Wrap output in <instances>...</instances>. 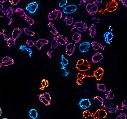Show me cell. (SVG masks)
<instances>
[{"mask_svg":"<svg viewBox=\"0 0 127 119\" xmlns=\"http://www.w3.org/2000/svg\"><path fill=\"white\" fill-rule=\"evenodd\" d=\"M61 67V75L63 76L67 77L69 74V72L67 70L66 67L62 64V62H60Z\"/></svg>","mask_w":127,"mask_h":119,"instance_id":"obj_26","label":"cell"},{"mask_svg":"<svg viewBox=\"0 0 127 119\" xmlns=\"http://www.w3.org/2000/svg\"><path fill=\"white\" fill-rule=\"evenodd\" d=\"M90 0H80L79 1V3L78 5V6H86L87 4H88V2Z\"/></svg>","mask_w":127,"mask_h":119,"instance_id":"obj_45","label":"cell"},{"mask_svg":"<svg viewBox=\"0 0 127 119\" xmlns=\"http://www.w3.org/2000/svg\"><path fill=\"white\" fill-rule=\"evenodd\" d=\"M38 3L36 1H33L29 3L26 7V9L28 11L29 13L33 14L36 12L38 8Z\"/></svg>","mask_w":127,"mask_h":119,"instance_id":"obj_8","label":"cell"},{"mask_svg":"<svg viewBox=\"0 0 127 119\" xmlns=\"http://www.w3.org/2000/svg\"><path fill=\"white\" fill-rule=\"evenodd\" d=\"M91 20H92V21L94 23L96 24H98L99 23V19L97 18L96 17H93L92 18V19H91Z\"/></svg>","mask_w":127,"mask_h":119,"instance_id":"obj_51","label":"cell"},{"mask_svg":"<svg viewBox=\"0 0 127 119\" xmlns=\"http://www.w3.org/2000/svg\"><path fill=\"white\" fill-rule=\"evenodd\" d=\"M6 10L2 4H0V17H3L6 15Z\"/></svg>","mask_w":127,"mask_h":119,"instance_id":"obj_36","label":"cell"},{"mask_svg":"<svg viewBox=\"0 0 127 119\" xmlns=\"http://www.w3.org/2000/svg\"><path fill=\"white\" fill-rule=\"evenodd\" d=\"M96 87L97 90L99 91H102L104 92L106 91V87L104 84L97 83Z\"/></svg>","mask_w":127,"mask_h":119,"instance_id":"obj_34","label":"cell"},{"mask_svg":"<svg viewBox=\"0 0 127 119\" xmlns=\"http://www.w3.org/2000/svg\"><path fill=\"white\" fill-rule=\"evenodd\" d=\"M14 9L12 7H9L6 12V16L8 18H11V17L14 14Z\"/></svg>","mask_w":127,"mask_h":119,"instance_id":"obj_31","label":"cell"},{"mask_svg":"<svg viewBox=\"0 0 127 119\" xmlns=\"http://www.w3.org/2000/svg\"><path fill=\"white\" fill-rule=\"evenodd\" d=\"M93 49L95 50H97L100 49L102 50H104V47L100 43L96 42L95 41H93L91 43Z\"/></svg>","mask_w":127,"mask_h":119,"instance_id":"obj_20","label":"cell"},{"mask_svg":"<svg viewBox=\"0 0 127 119\" xmlns=\"http://www.w3.org/2000/svg\"><path fill=\"white\" fill-rule=\"evenodd\" d=\"M63 17L62 12L59 9H55L48 14V18L50 21L61 19Z\"/></svg>","mask_w":127,"mask_h":119,"instance_id":"obj_4","label":"cell"},{"mask_svg":"<svg viewBox=\"0 0 127 119\" xmlns=\"http://www.w3.org/2000/svg\"><path fill=\"white\" fill-rule=\"evenodd\" d=\"M77 10V6L74 4H71L65 6L63 9V12L65 14H69L74 13Z\"/></svg>","mask_w":127,"mask_h":119,"instance_id":"obj_11","label":"cell"},{"mask_svg":"<svg viewBox=\"0 0 127 119\" xmlns=\"http://www.w3.org/2000/svg\"><path fill=\"white\" fill-rule=\"evenodd\" d=\"M118 7V3L116 0H112L107 3L105 11L108 12H113L116 10Z\"/></svg>","mask_w":127,"mask_h":119,"instance_id":"obj_6","label":"cell"},{"mask_svg":"<svg viewBox=\"0 0 127 119\" xmlns=\"http://www.w3.org/2000/svg\"><path fill=\"white\" fill-rule=\"evenodd\" d=\"M91 65L87 59H82L77 61L76 64V68L78 70L81 72H85L90 69Z\"/></svg>","mask_w":127,"mask_h":119,"instance_id":"obj_1","label":"cell"},{"mask_svg":"<svg viewBox=\"0 0 127 119\" xmlns=\"http://www.w3.org/2000/svg\"><path fill=\"white\" fill-rule=\"evenodd\" d=\"M76 82L77 84L78 85H83V81L82 80H80V79H77Z\"/></svg>","mask_w":127,"mask_h":119,"instance_id":"obj_56","label":"cell"},{"mask_svg":"<svg viewBox=\"0 0 127 119\" xmlns=\"http://www.w3.org/2000/svg\"><path fill=\"white\" fill-rule=\"evenodd\" d=\"M103 58L102 53L100 52L96 53L92 56L91 61L93 63H98L101 61Z\"/></svg>","mask_w":127,"mask_h":119,"instance_id":"obj_16","label":"cell"},{"mask_svg":"<svg viewBox=\"0 0 127 119\" xmlns=\"http://www.w3.org/2000/svg\"><path fill=\"white\" fill-rule=\"evenodd\" d=\"M22 33V30L20 28L15 29L12 33V39L15 40L20 36Z\"/></svg>","mask_w":127,"mask_h":119,"instance_id":"obj_18","label":"cell"},{"mask_svg":"<svg viewBox=\"0 0 127 119\" xmlns=\"http://www.w3.org/2000/svg\"><path fill=\"white\" fill-rule=\"evenodd\" d=\"M5 29H2L1 31H0V35H3L4 40L5 41L7 40L9 38L7 36V35L5 34Z\"/></svg>","mask_w":127,"mask_h":119,"instance_id":"obj_41","label":"cell"},{"mask_svg":"<svg viewBox=\"0 0 127 119\" xmlns=\"http://www.w3.org/2000/svg\"><path fill=\"white\" fill-rule=\"evenodd\" d=\"M103 107L107 109L110 114H113L116 113L118 110H121L117 105L113 103H110L107 105H104Z\"/></svg>","mask_w":127,"mask_h":119,"instance_id":"obj_9","label":"cell"},{"mask_svg":"<svg viewBox=\"0 0 127 119\" xmlns=\"http://www.w3.org/2000/svg\"><path fill=\"white\" fill-rule=\"evenodd\" d=\"M76 46L75 44L72 43H69L67 44L65 48V53L69 56L72 55L75 50Z\"/></svg>","mask_w":127,"mask_h":119,"instance_id":"obj_12","label":"cell"},{"mask_svg":"<svg viewBox=\"0 0 127 119\" xmlns=\"http://www.w3.org/2000/svg\"><path fill=\"white\" fill-rule=\"evenodd\" d=\"M105 98L107 99L111 100L113 99L114 97V94L112 91L111 89H110L109 90L107 91V93H105Z\"/></svg>","mask_w":127,"mask_h":119,"instance_id":"obj_29","label":"cell"},{"mask_svg":"<svg viewBox=\"0 0 127 119\" xmlns=\"http://www.w3.org/2000/svg\"><path fill=\"white\" fill-rule=\"evenodd\" d=\"M62 62L64 66L66 67L69 64V61L66 58L64 57V55H62L61 56Z\"/></svg>","mask_w":127,"mask_h":119,"instance_id":"obj_42","label":"cell"},{"mask_svg":"<svg viewBox=\"0 0 127 119\" xmlns=\"http://www.w3.org/2000/svg\"><path fill=\"white\" fill-rule=\"evenodd\" d=\"M113 30V29H111L110 32H106L104 34L103 38L106 44H110L112 42L114 37L113 34L112 32Z\"/></svg>","mask_w":127,"mask_h":119,"instance_id":"obj_10","label":"cell"},{"mask_svg":"<svg viewBox=\"0 0 127 119\" xmlns=\"http://www.w3.org/2000/svg\"><path fill=\"white\" fill-rule=\"evenodd\" d=\"M104 73V70L102 68L99 67L95 71L94 77H95L97 81H100L102 78Z\"/></svg>","mask_w":127,"mask_h":119,"instance_id":"obj_17","label":"cell"},{"mask_svg":"<svg viewBox=\"0 0 127 119\" xmlns=\"http://www.w3.org/2000/svg\"><path fill=\"white\" fill-rule=\"evenodd\" d=\"M64 21L67 26H71L73 24V18L70 16H66L64 18Z\"/></svg>","mask_w":127,"mask_h":119,"instance_id":"obj_28","label":"cell"},{"mask_svg":"<svg viewBox=\"0 0 127 119\" xmlns=\"http://www.w3.org/2000/svg\"><path fill=\"white\" fill-rule=\"evenodd\" d=\"M26 51L29 53V55L30 57H32V49L30 47H27Z\"/></svg>","mask_w":127,"mask_h":119,"instance_id":"obj_52","label":"cell"},{"mask_svg":"<svg viewBox=\"0 0 127 119\" xmlns=\"http://www.w3.org/2000/svg\"><path fill=\"white\" fill-rule=\"evenodd\" d=\"M10 3H11V5L13 6L17 5L19 2H20V0H9Z\"/></svg>","mask_w":127,"mask_h":119,"instance_id":"obj_48","label":"cell"},{"mask_svg":"<svg viewBox=\"0 0 127 119\" xmlns=\"http://www.w3.org/2000/svg\"><path fill=\"white\" fill-rule=\"evenodd\" d=\"M27 48V47L25 45H21L19 49L22 51H24L26 50Z\"/></svg>","mask_w":127,"mask_h":119,"instance_id":"obj_54","label":"cell"},{"mask_svg":"<svg viewBox=\"0 0 127 119\" xmlns=\"http://www.w3.org/2000/svg\"><path fill=\"white\" fill-rule=\"evenodd\" d=\"M94 1L96 4H100V3H102V0H95Z\"/></svg>","mask_w":127,"mask_h":119,"instance_id":"obj_57","label":"cell"},{"mask_svg":"<svg viewBox=\"0 0 127 119\" xmlns=\"http://www.w3.org/2000/svg\"><path fill=\"white\" fill-rule=\"evenodd\" d=\"M48 26L50 32L54 36H56L59 34L58 31L54 24L52 22H49L48 24Z\"/></svg>","mask_w":127,"mask_h":119,"instance_id":"obj_21","label":"cell"},{"mask_svg":"<svg viewBox=\"0 0 127 119\" xmlns=\"http://www.w3.org/2000/svg\"><path fill=\"white\" fill-rule=\"evenodd\" d=\"M15 12L19 14V15L21 17H24L26 14L24 9L21 8H18L16 9L15 10Z\"/></svg>","mask_w":127,"mask_h":119,"instance_id":"obj_39","label":"cell"},{"mask_svg":"<svg viewBox=\"0 0 127 119\" xmlns=\"http://www.w3.org/2000/svg\"><path fill=\"white\" fill-rule=\"evenodd\" d=\"M87 25L86 23L82 21H76L74 23L71 31L73 32L75 29H76L79 32H82L87 31Z\"/></svg>","mask_w":127,"mask_h":119,"instance_id":"obj_3","label":"cell"},{"mask_svg":"<svg viewBox=\"0 0 127 119\" xmlns=\"http://www.w3.org/2000/svg\"><path fill=\"white\" fill-rule=\"evenodd\" d=\"M91 105V103L88 99H82L78 103L79 106L83 109H87L89 108Z\"/></svg>","mask_w":127,"mask_h":119,"instance_id":"obj_14","label":"cell"},{"mask_svg":"<svg viewBox=\"0 0 127 119\" xmlns=\"http://www.w3.org/2000/svg\"><path fill=\"white\" fill-rule=\"evenodd\" d=\"M107 113L106 110L103 109H98L93 114L94 119H104L107 116Z\"/></svg>","mask_w":127,"mask_h":119,"instance_id":"obj_7","label":"cell"},{"mask_svg":"<svg viewBox=\"0 0 127 119\" xmlns=\"http://www.w3.org/2000/svg\"><path fill=\"white\" fill-rule=\"evenodd\" d=\"M86 10L88 13L90 15H94L96 14L98 10V5L94 1L92 3H89L86 6Z\"/></svg>","mask_w":127,"mask_h":119,"instance_id":"obj_5","label":"cell"},{"mask_svg":"<svg viewBox=\"0 0 127 119\" xmlns=\"http://www.w3.org/2000/svg\"><path fill=\"white\" fill-rule=\"evenodd\" d=\"M83 117L85 119H87L90 117H93V114L91 113L88 110H86L82 112Z\"/></svg>","mask_w":127,"mask_h":119,"instance_id":"obj_33","label":"cell"},{"mask_svg":"<svg viewBox=\"0 0 127 119\" xmlns=\"http://www.w3.org/2000/svg\"><path fill=\"white\" fill-rule=\"evenodd\" d=\"M119 1H120L122 2V4L125 6L126 7H127V0H119Z\"/></svg>","mask_w":127,"mask_h":119,"instance_id":"obj_55","label":"cell"},{"mask_svg":"<svg viewBox=\"0 0 127 119\" xmlns=\"http://www.w3.org/2000/svg\"><path fill=\"white\" fill-rule=\"evenodd\" d=\"M38 116V113L34 109H30L29 111V116L32 119H36Z\"/></svg>","mask_w":127,"mask_h":119,"instance_id":"obj_24","label":"cell"},{"mask_svg":"<svg viewBox=\"0 0 127 119\" xmlns=\"http://www.w3.org/2000/svg\"><path fill=\"white\" fill-rule=\"evenodd\" d=\"M2 114V110L1 108H0V117H1Z\"/></svg>","mask_w":127,"mask_h":119,"instance_id":"obj_60","label":"cell"},{"mask_svg":"<svg viewBox=\"0 0 127 119\" xmlns=\"http://www.w3.org/2000/svg\"><path fill=\"white\" fill-rule=\"evenodd\" d=\"M95 25L93 23L89 28V35L92 38H94L96 34V30L95 28Z\"/></svg>","mask_w":127,"mask_h":119,"instance_id":"obj_23","label":"cell"},{"mask_svg":"<svg viewBox=\"0 0 127 119\" xmlns=\"http://www.w3.org/2000/svg\"><path fill=\"white\" fill-rule=\"evenodd\" d=\"M14 62H15L14 59L11 58L6 63H5V64H2V65L4 66H8L14 64Z\"/></svg>","mask_w":127,"mask_h":119,"instance_id":"obj_44","label":"cell"},{"mask_svg":"<svg viewBox=\"0 0 127 119\" xmlns=\"http://www.w3.org/2000/svg\"><path fill=\"white\" fill-rule=\"evenodd\" d=\"M6 43H7L8 46V47H11L12 46H14L16 44V42H15V40L14 39H12L11 38H9L6 40Z\"/></svg>","mask_w":127,"mask_h":119,"instance_id":"obj_38","label":"cell"},{"mask_svg":"<svg viewBox=\"0 0 127 119\" xmlns=\"http://www.w3.org/2000/svg\"><path fill=\"white\" fill-rule=\"evenodd\" d=\"M126 115L125 113H121L119 116H117L116 119H126Z\"/></svg>","mask_w":127,"mask_h":119,"instance_id":"obj_46","label":"cell"},{"mask_svg":"<svg viewBox=\"0 0 127 119\" xmlns=\"http://www.w3.org/2000/svg\"><path fill=\"white\" fill-rule=\"evenodd\" d=\"M24 19L30 26H32L34 23V20L27 14H25L24 16Z\"/></svg>","mask_w":127,"mask_h":119,"instance_id":"obj_32","label":"cell"},{"mask_svg":"<svg viewBox=\"0 0 127 119\" xmlns=\"http://www.w3.org/2000/svg\"><path fill=\"white\" fill-rule=\"evenodd\" d=\"M2 62H1V63H0V68L2 67Z\"/></svg>","mask_w":127,"mask_h":119,"instance_id":"obj_61","label":"cell"},{"mask_svg":"<svg viewBox=\"0 0 127 119\" xmlns=\"http://www.w3.org/2000/svg\"><path fill=\"white\" fill-rule=\"evenodd\" d=\"M53 52V50H51V51H49L47 53V56L49 58H51L52 56V53Z\"/></svg>","mask_w":127,"mask_h":119,"instance_id":"obj_53","label":"cell"},{"mask_svg":"<svg viewBox=\"0 0 127 119\" xmlns=\"http://www.w3.org/2000/svg\"><path fill=\"white\" fill-rule=\"evenodd\" d=\"M56 39L59 44L62 45H65L67 43L68 40L64 36L62 35H59L56 37Z\"/></svg>","mask_w":127,"mask_h":119,"instance_id":"obj_19","label":"cell"},{"mask_svg":"<svg viewBox=\"0 0 127 119\" xmlns=\"http://www.w3.org/2000/svg\"><path fill=\"white\" fill-rule=\"evenodd\" d=\"M38 96L41 102L45 106H47L51 104L52 98L50 94L48 92H45L41 94H38Z\"/></svg>","mask_w":127,"mask_h":119,"instance_id":"obj_2","label":"cell"},{"mask_svg":"<svg viewBox=\"0 0 127 119\" xmlns=\"http://www.w3.org/2000/svg\"><path fill=\"white\" fill-rule=\"evenodd\" d=\"M95 71L93 70H89L84 72V75L85 77H94V74Z\"/></svg>","mask_w":127,"mask_h":119,"instance_id":"obj_35","label":"cell"},{"mask_svg":"<svg viewBox=\"0 0 127 119\" xmlns=\"http://www.w3.org/2000/svg\"><path fill=\"white\" fill-rule=\"evenodd\" d=\"M26 44L28 47L30 48V47L33 46H34L35 43L32 40L29 39V40H27Z\"/></svg>","mask_w":127,"mask_h":119,"instance_id":"obj_40","label":"cell"},{"mask_svg":"<svg viewBox=\"0 0 127 119\" xmlns=\"http://www.w3.org/2000/svg\"><path fill=\"white\" fill-rule=\"evenodd\" d=\"M77 79H80V80H82L83 81V79L85 78V76L84 74L81 73H78L77 75Z\"/></svg>","mask_w":127,"mask_h":119,"instance_id":"obj_47","label":"cell"},{"mask_svg":"<svg viewBox=\"0 0 127 119\" xmlns=\"http://www.w3.org/2000/svg\"><path fill=\"white\" fill-rule=\"evenodd\" d=\"M81 35L80 33L75 32L73 35L72 40L75 43H78L81 41Z\"/></svg>","mask_w":127,"mask_h":119,"instance_id":"obj_22","label":"cell"},{"mask_svg":"<svg viewBox=\"0 0 127 119\" xmlns=\"http://www.w3.org/2000/svg\"></svg>","mask_w":127,"mask_h":119,"instance_id":"obj_63","label":"cell"},{"mask_svg":"<svg viewBox=\"0 0 127 119\" xmlns=\"http://www.w3.org/2000/svg\"><path fill=\"white\" fill-rule=\"evenodd\" d=\"M49 40L44 39H38L35 43V46L37 49L40 50L41 49L42 47L49 43Z\"/></svg>","mask_w":127,"mask_h":119,"instance_id":"obj_13","label":"cell"},{"mask_svg":"<svg viewBox=\"0 0 127 119\" xmlns=\"http://www.w3.org/2000/svg\"><path fill=\"white\" fill-rule=\"evenodd\" d=\"M93 99L94 101L98 103L99 104L101 105V106H103L104 105V99L101 97L99 96H96L95 97H94Z\"/></svg>","mask_w":127,"mask_h":119,"instance_id":"obj_30","label":"cell"},{"mask_svg":"<svg viewBox=\"0 0 127 119\" xmlns=\"http://www.w3.org/2000/svg\"><path fill=\"white\" fill-rule=\"evenodd\" d=\"M67 0H62L59 2V6L60 8H62L67 4Z\"/></svg>","mask_w":127,"mask_h":119,"instance_id":"obj_43","label":"cell"},{"mask_svg":"<svg viewBox=\"0 0 127 119\" xmlns=\"http://www.w3.org/2000/svg\"><path fill=\"white\" fill-rule=\"evenodd\" d=\"M59 46V43L56 39V37L53 38L50 44V48L51 49H56Z\"/></svg>","mask_w":127,"mask_h":119,"instance_id":"obj_25","label":"cell"},{"mask_svg":"<svg viewBox=\"0 0 127 119\" xmlns=\"http://www.w3.org/2000/svg\"><path fill=\"white\" fill-rule=\"evenodd\" d=\"M23 30L24 32L26 33V35H27L30 36H33L35 35V33L34 32L31 31L29 28L25 27V28H24Z\"/></svg>","mask_w":127,"mask_h":119,"instance_id":"obj_37","label":"cell"},{"mask_svg":"<svg viewBox=\"0 0 127 119\" xmlns=\"http://www.w3.org/2000/svg\"><path fill=\"white\" fill-rule=\"evenodd\" d=\"M11 58L10 57H8V56H5V57H4L2 59V64H5V63H6Z\"/></svg>","mask_w":127,"mask_h":119,"instance_id":"obj_50","label":"cell"},{"mask_svg":"<svg viewBox=\"0 0 127 119\" xmlns=\"http://www.w3.org/2000/svg\"><path fill=\"white\" fill-rule=\"evenodd\" d=\"M41 87H40L39 89L41 90H44L47 87L49 86V81L47 79H43L41 81Z\"/></svg>","mask_w":127,"mask_h":119,"instance_id":"obj_27","label":"cell"},{"mask_svg":"<svg viewBox=\"0 0 127 119\" xmlns=\"http://www.w3.org/2000/svg\"><path fill=\"white\" fill-rule=\"evenodd\" d=\"M7 2V0H0V3H5Z\"/></svg>","mask_w":127,"mask_h":119,"instance_id":"obj_59","label":"cell"},{"mask_svg":"<svg viewBox=\"0 0 127 119\" xmlns=\"http://www.w3.org/2000/svg\"><path fill=\"white\" fill-rule=\"evenodd\" d=\"M2 119H8V118H2Z\"/></svg>","mask_w":127,"mask_h":119,"instance_id":"obj_62","label":"cell"},{"mask_svg":"<svg viewBox=\"0 0 127 119\" xmlns=\"http://www.w3.org/2000/svg\"><path fill=\"white\" fill-rule=\"evenodd\" d=\"M91 46L90 43L88 41L83 42L79 45V50L81 52L85 53L90 49Z\"/></svg>","mask_w":127,"mask_h":119,"instance_id":"obj_15","label":"cell"},{"mask_svg":"<svg viewBox=\"0 0 127 119\" xmlns=\"http://www.w3.org/2000/svg\"><path fill=\"white\" fill-rule=\"evenodd\" d=\"M124 108L126 109H127V105L126 100H124L122 102L121 105V110L123 111Z\"/></svg>","mask_w":127,"mask_h":119,"instance_id":"obj_49","label":"cell"},{"mask_svg":"<svg viewBox=\"0 0 127 119\" xmlns=\"http://www.w3.org/2000/svg\"><path fill=\"white\" fill-rule=\"evenodd\" d=\"M9 21L8 24V25H11V24L12 23V18H9Z\"/></svg>","mask_w":127,"mask_h":119,"instance_id":"obj_58","label":"cell"}]
</instances>
